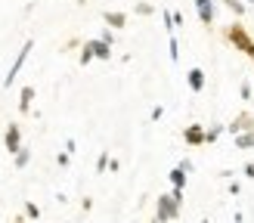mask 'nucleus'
Wrapping results in <instances>:
<instances>
[{"mask_svg":"<svg viewBox=\"0 0 254 223\" xmlns=\"http://www.w3.org/2000/svg\"><path fill=\"white\" fill-rule=\"evenodd\" d=\"M242 170H245V177H251V180H254V165H245Z\"/></svg>","mask_w":254,"mask_h":223,"instance_id":"26","label":"nucleus"},{"mask_svg":"<svg viewBox=\"0 0 254 223\" xmlns=\"http://www.w3.org/2000/svg\"><path fill=\"white\" fill-rule=\"evenodd\" d=\"M25 217H28V220H37V217H41V208H37L34 202H25Z\"/></svg>","mask_w":254,"mask_h":223,"instance_id":"17","label":"nucleus"},{"mask_svg":"<svg viewBox=\"0 0 254 223\" xmlns=\"http://www.w3.org/2000/svg\"><path fill=\"white\" fill-rule=\"evenodd\" d=\"M31 50H34V41L28 37V41L22 44V50H19V56L12 59V65H9V71H6V78H3V87H12V81H16V74L22 71V65H25V59L31 56Z\"/></svg>","mask_w":254,"mask_h":223,"instance_id":"3","label":"nucleus"},{"mask_svg":"<svg viewBox=\"0 0 254 223\" xmlns=\"http://www.w3.org/2000/svg\"><path fill=\"white\" fill-rule=\"evenodd\" d=\"M251 130H254V115H251V112H239V115L230 121V127H226V133H233V136L251 133Z\"/></svg>","mask_w":254,"mask_h":223,"instance_id":"4","label":"nucleus"},{"mask_svg":"<svg viewBox=\"0 0 254 223\" xmlns=\"http://www.w3.org/2000/svg\"><path fill=\"white\" fill-rule=\"evenodd\" d=\"M171 186H174V192H183L186 189V183H189V173L186 170H180V167H171Z\"/></svg>","mask_w":254,"mask_h":223,"instance_id":"10","label":"nucleus"},{"mask_svg":"<svg viewBox=\"0 0 254 223\" xmlns=\"http://www.w3.org/2000/svg\"><path fill=\"white\" fill-rule=\"evenodd\" d=\"M99 41H103V44H109V47H112V41H115V34H112V31H103V37H99Z\"/></svg>","mask_w":254,"mask_h":223,"instance_id":"24","label":"nucleus"},{"mask_svg":"<svg viewBox=\"0 0 254 223\" xmlns=\"http://www.w3.org/2000/svg\"><path fill=\"white\" fill-rule=\"evenodd\" d=\"M78 3H87V0H78Z\"/></svg>","mask_w":254,"mask_h":223,"instance_id":"27","label":"nucleus"},{"mask_svg":"<svg viewBox=\"0 0 254 223\" xmlns=\"http://www.w3.org/2000/svg\"><path fill=\"white\" fill-rule=\"evenodd\" d=\"M248 3H254V0H248Z\"/></svg>","mask_w":254,"mask_h":223,"instance_id":"28","label":"nucleus"},{"mask_svg":"<svg viewBox=\"0 0 254 223\" xmlns=\"http://www.w3.org/2000/svg\"><path fill=\"white\" fill-rule=\"evenodd\" d=\"M233 140H236V149H254V130L251 133H239Z\"/></svg>","mask_w":254,"mask_h":223,"instance_id":"14","label":"nucleus"},{"mask_svg":"<svg viewBox=\"0 0 254 223\" xmlns=\"http://www.w3.org/2000/svg\"><path fill=\"white\" fill-rule=\"evenodd\" d=\"M180 202L171 195V192H164V195H158V202H155V223H171V220H177L180 217Z\"/></svg>","mask_w":254,"mask_h":223,"instance_id":"2","label":"nucleus"},{"mask_svg":"<svg viewBox=\"0 0 254 223\" xmlns=\"http://www.w3.org/2000/svg\"><path fill=\"white\" fill-rule=\"evenodd\" d=\"M103 22L109 25V28H124V25H127V16H124V12H118V9H106L103 12Z\"/></svg>","mask_w":254,"mask_h":223,"instance_id":"9","label":"nucleus"},{"mask_svg":"<svg viewBox=\"0 0 254 223\" xmlns=\"http://www.w3.org/2000/svg\"><path fill=\"white\" fill-rule=\"evenodd\" d=\"M90 59H93V50H90V44H84V50H81V65H90Z\"/></svg>","mask_w":254,"mask_h":223,"instance_id":"19","label":"nucleus"},{"mask_svg":"<svg viewBox=\"0 0 254 223\" xmlns=\"http://www.w3.org/2000/svg\"><path fill=\"white\" fill-rule=\"evenodd\" d=\"M109 165H112V161H109V155L103 152V155H99V161H96V170H99V173H103V170H106Z\"/></svg>","mask_w":254,"mask_h":223,"instance_id":"21","label":"nucleus"},{"mask_svg":"<svg viewBox=\"0 0 254 223\" xmlns=\"http://www.w3.org/2000/svg\"><path fill=\"white\" fill-rule=\"evenodd\" d=\"M183 140H186V146H205V127L201 124H189L183 130Z\"/></svg>","mask_w":254,"mask_h":223,"instance_id":"8","label":"nucleus"},{"mask_svg":"<svg viewBox=\"0 0 254 223\" xmlns=\"http://www.w3.org/2000/svg\"><path fill=\"white\" fill-rule=\"evenodd\" d=\"M87 44H90V50H93V56H96V59H112V47H109V44L96 41V37H90Z\"/></svg>","mask_w":254,"mask_h":223,"instance_id":"12","label":"nucleus"},{"mask_svg":"<svg viewBox=\"0 0 254 223\" xmlns=\"http://www.w3.org/2000/svg\"><path fill=\"white\" fill-rule=\"evenodd\" d=\"M239 93H242V99H254V93H251V84H248V81H242V84H239Z\"/></svg>","mask_w":254,"mask_h":223,"instance_id":"20","label":"nucleus"},{"mask_svg":"<svg viewBox=\"0 0 254 223\" xmlns=\"http://www.w3.org/2000/svg\"><path fill=\"white\" fill-rule=\"evenodd\" d=\"M195 12L205 28H214V16H217V0H195Z\"/></svg>","mask_w":254,"mask_h":223,"instance_id":"5","label":"nucleus"},{"mask_svg":"<svg viewBox=\"0 0 254 223\" xmlns=\"http://www.w3.org/2000/svg\"><path fill=\"white\" fill-rule=\"evenodd\" d=\"M3 146H6V152L9 155H16L19 149H22V127L16 121H9L6 124V136H3Z\"/></svg>","mask_w":254,"mask_h":223,"instance_id":"6","label":"nucleus"},{"mask_svg":"<svg viewBox=\"0 0 254 223\" xmlns=\"http://www.w3.org/2000/svg\"><path fill=\"white\" fill-rule=\"evenodd\" d=\"M161 115H164V109H161V106H155V109H152V121H158Z\"/></svg>","mask_w":254,"mask_h":223,"instance_id":"25","label":"nucleus"},{"mask_svg":"<svg viewBox=\"0 0 254 223\" xmlns=\"http://www.w3.org/2000/svg\"><path fill=\"white\" fill-rule=\"evenodd\" d=\"M251 106H254V99H251Z\"/></svg>","mask_w":254,"mask_h":223,"instance_id":"29","label":"nucleus"},{"mask_svg":"<svg viewBox=\"0 0 254 223\" xmlns=\"http://www.w3.org/2000/svg\"><path fill=\"white\" fill-rule=\"evenodd\" d=\"M220 133H226L223 124H214V127H208V130H205V143H217V140H220Z\"/></svg>","mask_w":254,"mask_h":223,"instance_id":"15","label":"nucleus"},{"mask_svg":"<svg viewBox=\"0 0 254 223\" xmlns=\"http://www.w3.org/2000/svg\"><path fill=\"white\" fill-rule=\"evenodd\" d=\"M28 161H31V152H28V149H19V152H16V167H25V165H28Z\"/></svg>","mask_w":254,"mask_h":223,"instance_id":"16","label":"nucleus"},{"mask_svg":"<svg viewBox=\"0 0 254 223\" xmlns=\"http://www.w3.org/2000/svg\"><path fill=\"white\" fill-rule=\"evenodd\" d=\"M223 41L230 44V47H236L239 53H245L248 59H254V37H251V31L242 25V19H236V22H230L223 28Z\"/></svg>","mask_w":254,"mask_h":223,"instance_id":"1","label":"nucleus"},{"mask_svg":"<svg viewBox=\"0 0 254 223\" xmlns=\"http://www.w3.org/2000/svg\"><path fill=\"white\" fill-rule=\"evenodd\" d=\"M31 103H34V87L28 84V87H22V93H19V112H22V115L31 112Z\"/></svg>","mask_w":254,"mask_h":223,"instance_id":"11","label":"nucleus"},{"mask_svg":"<svg viewBox=\"0 0 254 223\" xmlns=\"http://www.w3.org/2000/svg\"><path fill=\"white\" fill-rule=\"evenodd\" d=\"M220 3H223L226 9H230V12H236L239 19H242L245 12H248V9H245V3H242V0H220Z\"/></svg>","mask_w":254,"mask_h":223,"instance_id":"13","label":"nucleus"},{"mask_svg":"<svg viewBox=\"0 0 254 223\" xmlns=\"http://www.w3.org/2000/svg\"><path fill=\"white\" fill-rule=\"evenodd\" d=\"M168 50H171V62H177V59H180V44H177V34H171V44H168Z\"/></svg>","mask_w":254,"mask_h":223,"instance_id":"18","label":"nucleus"},{"mask_svg":"<svg viewBox=\"0 0 254 223\" xmlns=\"http://www.w3.org/2000/svg\"><path fill=\"white\" fill-rule=\"evenodd\" d=\"M177 167H180V170H186V173H192V161H186V158H183V161H180Z\"/></svg>","mask_w":254,"mask_h":223,"instance_id":"23","label":"nucleus"},{"mask_svg":"<svg viewBox=\"0 0 254 223\" xmlns=\"http://www.w3.org/2000/svg\"><path fill=\"white\" fill-rule=\"evenodd\" d=\"M186 84H189V90H192V93H201V90H205V68L192 65V68L186 71Z\"/></svg>","mask_w":254,"mask_h":223,"instance_id":"7","label":"nucleus"},{"mask_svg":"<svg viewBox=\"0 0 254 223\" xmlns=\"http://www.w3.org/2000/svg\"><path fill=\"white\" fill-rule=\"evenodd\" d=\"M136 12H139V16H149L152 6H149V3H136Z\"/></svg>","mask_w":254,"mask_h":223,"instance_id":"22","label":"nucleus"}]
</instances>
